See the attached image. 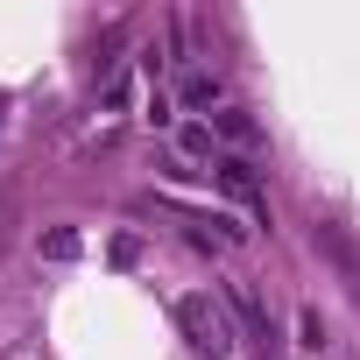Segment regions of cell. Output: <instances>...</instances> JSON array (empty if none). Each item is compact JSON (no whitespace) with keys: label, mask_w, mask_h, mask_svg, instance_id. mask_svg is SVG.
I'll use <instances>...</instances> for the list:
<instances>
[{"label":"cell","mask_w":360,"mask_h":360,"mask_svg":"<svg viewBox=\"0 0 360 360\" xmlns=\"http://www.w3.org/2000/svg\"><path fill=\"white\" fill-rule=\"evenodd\" d=\"M176 332L191 339V353L226 360V353H233V311H226V297H212V290L176 297Z\"/></svg>","instance_id":"obj_1"},{"label":"cell","mask_w":360,"mask_h":360,"mask_svg":"<svg viewBox=\"0 0 360 360\" xmlns=\"http://www.w3.org/2000/svg\"><path fill=\"white\" fill-rule=\"evenodd\" d=\"M212 169H219V191H226L233 205H248L255 219H269V198H262V176H255V162H248V155H219Z\"/></svg>","instance_id":"obj_2"},{"label":"cell","mask_w":360,"mask_h":360,"mask_svg":"<svg viewBox=\"0 0 360 360\" xmlns=\"http://www.w3.org/2000/svg\"><path fill=\"white\" fill-rule=\"evenodd\" d=\"M212 127H219L233 148H255V141H262V127H255V113H248V106H219V113H212Z\"/></svg>","instance_id":"obj_3"},{"label":"cell","mask_w":360,"mask_h":360,"mask_svg":"<svg viewBox=\"0 0 360 360\" xmlns=\"http://www.w3.org/2000/svg\"><path fill=\"white\" fill-rule=\"evenodd\" d=\"M219 92H226V85H219V78H212V71H191V78H184V85H176V99H184V106H191V113H198V106H219Z\"/></svg>","instance_id":"obj_4"},{"label":"cell","mask_w":360,"mask_h":360,"mask_svg":"<svg viewBox=\"0 0 360 360\" xmlns=\"http://www.w3.org/2000/svg\"><path fill=\"white\" fill-rule=\"evenodd\" d=\"M176 148H184V155H212V127L184 120V127H176Z\"/></svg>","instance_id":"obj_5"},{"label":"cell","mask_w":360,"mask_h":360,"mask_svg":"<svg viewBox=\"0 0 360 360\" xmlns=\"http://www.w3.org/2000/svg\"><path fill=\"white\" fill-rule=\"evenodd\" d=\"M43 255H50V262H71V255H78V233H71V226H50V233H43Z\"/></svg>","instance_id":"obj_6"},{"label":"cell","mask_w":360,"mask_h":360,"mask_svg":"<svg viewBox=\"0 0 360 360\" xmlns=\"http://www.w3.org/2000/svg\"><path fill=\"white\" fill-rule=\"evenodd\" d=\"M113 262H120V269H127V262H141V240H134V233H120V240H113Z\"/></svg>","instance_id":"obj_7"}]
</instances>
